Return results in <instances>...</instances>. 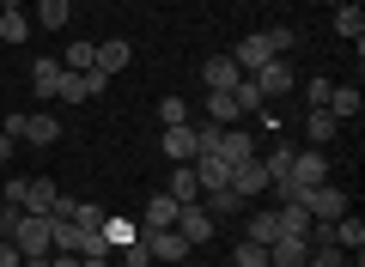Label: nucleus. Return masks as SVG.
I'll list each match as a JSON object with an SVG mask.
<instances>
[{"label": "nucleus", "instance_id": "nucleus-1", "mask_svg": "<svg viewBox=\"0 0 365 267\" xmlns=\"http://www.w3.org/2000/svg\"><path fill=\"white\" fill-rule=\"evenodd\" d=\"M292 49V31L287 25H268V31H256V37H244L232 49V61H237V73H256V67H268L274 55H287Z\"/></svg>", "mask_w": 365, "mask_h": 267}, {"label": "nucleus", "instance_id": "nucleus-2", "mask_svg": "<svg viewBox=\"0 0 365 267\" xmlns=\"http://www.w3.org/2000/svg\"><path fill=\"white\" fill-rule=\"evenodd\" d=\"M6 243L19 255H49L55 249V219L49 213H19V225L6 231Z\"/></svg>", "mask_w": 365, "mask_h": 267}, {"label": "nucleus", "instance_id": "nucleus-3", "mask_svg": "<svg viewBox=\"0 0 365 267\" xmlns=\"http://www.w3.org/2000/svg\"><path fill=\"white\" fill-rule=\"evenodd\" d=\"M304 213H311V225H335L347 213V194L335 182H317V189H304Z\"/></svg>", "mask_w": 365, "mask_h": 267}, {"label": "nucleus", "instance_id": "nucleus-4", "mask_svg": "<svg viewBox=\"0 0 365 267\" xmlns=\"http://www.w3.org/2000/svg\"><path fill=\"white\" fill-rule=\"evenodd\" d=\"M98 91H110V73H98V67L67 73V67H61V85H55V98H61V103H86V98H98Z\"/></svg>", "mask_w": 365, "mask_h": 267}, {"label": "nucleus", "instance_id": "nucleus-5", "mask_svg": "<svg viewBox=\"0 0 365 267\" xmlns=\"http://www.w3.org/2000/svg\"><path fill=\"white\" fill-rule=\"evenodd\" d=\"M140 243L153 249V261H165V267H182L189 255H195L189 243H182V231H146V225H140Z\"/></svg>", "mask_w": 365, "mask_h": 267}, {"label": "nucleus", "instance_id": "nucleus-6", "mask_svg": "<svg viewBox=\"0 0 365 267\" xmlns=\"http://www.w3.org/2000/svg\"><path fill=\"white\" fill-rule=\"evenodd\" d=\"M250 79L262 85V98H287V91L299 85V73H292V61H287V55H274V61H268V67H256Z\"/></svg>", "mask_w": 365, "mask_h": 267}, {"label": "nucleus", "instance_id": "nucleus-7", "mask_svg": "<svg viewBox=\"0 0 365 267\" xmlns=\"http://www.w3.org/2000/svg\"><path fill=\"white\" fill-rule=\"evenodd\" d=\"M128 61H134V43H128V37H104V43H91V67H98V73L116 79Z\"/></svg>", "mask_w": 365, "mask_h": 267}, {"label": "nucleus", "instance_id": "nucleus-8", "mask_svg": "<svg viewBox=\"0 0 365 267\" xmlns=\"http://www.w3.org/2000/svg\"><path fill=\"white\" fill-rule=\"evenodd\" d=\"M225 189H232L237 201H256V194L268 189V170H262V158H237V164H232V182H225Z\"/></svg>", "mask_w": 365, "mask_h": 267}, {"label": "nucleus", "instance_id": "nucleus-9", "mask_svg": "<svg viewBox=\"0 0 365 267\" xmlns=\"http://www.w3.org/2000/svg\"><path fill=\"white\" fill-rule=\"evenodd\" d=\"M170 231H182V243H189V249H201V243L213 237V213H207L201 201H189V206L177 213V225H170Z\"/></svg>", "mask_w": 365, "mask_h": 267}, {"label": "nucleus", "instance_id": "nucleus-10", "mask_svg": "<svg viewBox=\"0 0 365 267\" xmlns=\"http://www.w3.org/2000/svg\"><path fill=\"white\" fill-rule=\"evenodd\" d=\"M158 140H165V158H170V164H195V152H201V140H195V127H189V122L165 127Z\"/></svg>", "mask_w": 365, "mask_h": 267}, {"label": "nucleus", "instance_id": "nucleus-11", "mask_svg": "<svg viewBox=\"0 0 365 267\" xmlns=\"http://www.w3.org/2000/svg\"><path fill=\"white\" fill-rule=\"evenodd\" d=\"M55 206H61V182L55 177H25V213H49L55 219Z\"/></svg>", "mask_w": 365, "mask_h": 267}, {"label": "nucleus", "instance_id": "nucleus-12", "mask_svg": "<svg viewBox=\"0 0 365 267\" xmlns=\"http://www.w3.org/2000/svg\"><path fill=\"white\" fill-rule=\"evenodd\" d=\"M237 79H244V73H237L232 55H207V67H201V85H207V91H232Z\"/></svg>", "mask_w": 365, "mask_h": 267}, {"label": "nucleus", "instance_id": "nucleus-13", "mask_svg": "<svg viewBox=\"0 0 365 267\" xmlns=\"http://www.w3.org/2000/svg\"><path fill=\"white\" fill-rule=\"evenodd\" d=\"M165 194L170 201H201V182H195V164H170V177H165Z\"/></svg>", "mask_w": 365, "mask_h": 267}, {"label": "nucleus", "instance_id": "nucleus-14", "mask_svg": "<svg viewBox=\"0 0 365 267\" xmlns=\"http://www.w3.org/2000/svg\"><path fill=\"white\" fill-rule=\"evenodd\" d=\"M359 110H365L359 85H335V91H329V115H335L341 127H347V122H359Z\"/></svg>", "mask_w": 365, "mask_h": 267}, {"label": "nucleus", "instance_id": "nucleus-15", "mask_svg": "<svg viewBox=\"0 0 365 267\" xmlns=\"http://www.w3.org/2000/svg\"><path fill=\"white\" fill-rule=\"evenodd\" d=\"M177 213H182V201H170V194L158 189L153 201H146V219H140V225H146V231H170V225H177Z\"/></svg>", "mask_w": 365, "mask_h": 267}, {"label": "nucleus", "instance_id": "nucleus-16", "mask_svg": "<svg viewBox=\"0 0 365 267\" xmlns=\"http://www.w3.org/2000/svg\"><path fill=\"white\" fill-rule=\"evenodd\" d=\"M19 140H31V146H55L61 140V122H55L49 110H37V115H25V134Z\"/></svg>", "mask_w": 365, "mask_h": 267}, {"label": "nucleus", "instance_id": "nucleus-17", "mask_svg": "<svg viewBox=\"0 0 365 267\" xmlns=\"http://www.w3.org/2000/svg\"><path fill=\"white\" fill-rule=\"evenodd\" d=\"M55 85H61V61H55V55H37V61H31V91H37V98H55Z\"/></svg>", "mask_w": 365, "mask_h": 267}, {"label": "nucleus", "instance_id": "nucleus-18", "mask_svg": "<svg viewBox=\"0 0 365 267\" xmlns=\"http://www.w3.org/2000/svg\"><path fill=\"white\" fill-rule=\"evenodd\" d=\"M329 237H335V249H347V255H359V249H365V225H359L353 213H341L335 225H329Z\"/></svg>", "mask_w": 365, "mask_h": 267}, {"label": "nucleus", "instance_id": "nucleus-19", "mask_svg": "<svg viewBox=\"0 0 365 267\" xmlns=\"http://www.w3.org/2000/svg\"><path fill=\"white\" fill-rule=\"evenodd\" d=\"M67 19H73V0H37L31 25H43V31H67Z\"/></svg>", "mask_w": 365, "mask_h": 267}, {"label": "nucleus", "instance_id": "nucleus-20", "mask_svg": "<svg viewBox=\"0 0 365 267\" xmlns=\"http://www.w3.org/2000/svg\"><path fill=\"white\" fill-rule=\"evenodd\" d=\"M335 134H341V122L329 110H304V140H311V146H329Z\"/></svg>", "mask_w": 365, "mask_h": 267}, {"label": "nucleus", "instance_id": "nucleus-21", "mask_svg": "<svg viewBox=\"0 0 365 267\" xmlns=\"http://www.w3.org/2000/svg\"><path fill=\"white\" fill-rule=\"evenodd\" d=\"M25 37H31V13H19L13 0H6V13H0V43H13V49H19Z\"/></svg>", "mask_w": 365, "mask_h": 267}, {"label": "nucleus", "instance_id": "nucleus-22", "mask_svg": "<svg viewBox=\"0 0 365 267\" xmlns=\"http://www.w3.org/2000/svg\"><path fill=\"white\" fill-rule=\"evenodd\" d=\"M220 158H225V164L256 158V140H250V134H237V127H220Z\"/></svg>", "mask_w": 365, "mask_h": 267}, {"label": "nucleus", "instance_id": "nucleus-23", "mask_svg": "<svg viewBox=\"0 0 365 267\" xmlns=\"http://www.w3.org/2000/svg\"><path fill=\"white\" fill-rule=\"evenodd\" d=\"M335 37H347L353 49L365 43V13H359V6H335Z\"/></svg>", "mask_w": 365, "mask_h": 267}, {"label": "nucleus", "instance_id": "nucleus-24", "mask_svg": "<svg viewBox=\"0 0 365 267\" xmlns=\"http://www.w3.org/2000/svg\"><path fill=\"white\" fill-rule=\"evenodd\" d=\"M292 152H299V146H292V140H280L268 158H262V170H268V189H274V182H287V170H292Z\"/></svg>", "mask_w": 365, "mask_h": 267}, {"label": "nucleus", "instance_id": "nucleus-25", "mask_svg": "<svg viewBox=\"0 0 365 267\" xmlns=\"http://www.w3.org/2000/svg\"><path fill=\"white\" fill-rule=\"evenodd\" d=\"M140 237V225H134V219H104V243H110V255L122 249V243H134Z\"/></svg>", "mask_w": 365, "mask_h": 267}, {"label": "nucleus", "instance_id": "nucleus-26", "mask_svg": "<svg viewBox=\"0 0 365 267\" xmlns=\"http://www.w3.org/2000/svg\"><path fill=\"white\" fill-rule=\"evenodd\" d=\"M201 206H207L213 219H232V213H237V206H244V201H237L232 189H207V194H201Z\"/></svg>", "mask_w": 365, "mask_h": 267}, {"label": "nucleus", "instance_id": "nucleus-27", "mask_svg": "<svg viewBox=\"0 0 365 267\" xmlns=\"http://www.w3.org/2000/svg\"><path fill=\"white\" fill-rule=\"evenodd\" d=\"M67 219H73L79 231H104V219H110V213H104V206H91V201H73V213H67Z\"/></svg>", "mask_w": 365, "mask_h": 267}, {"label": "nucleus", "instance_id": "nucleus-28", "mask_svg": "<svg viewBox=\"0 0 365 267\" xmlns=\"http://www.w3.org/2000/svg\"><path fill=\"white\" fill-rule=\"evenodd\" d=\"M274 237H280V225H274V206H268V213H250V243H262V249H268Z\"/></svg>", "mask_w": 365, "mask_h": 267}, {"label": "nucleus", "instance_id": "nucleus-29", "mask_svg": "<svg viewBox=\"0 0 365 267\" xmlns=\"http://www.w3.org/2000/svg\"><path fill=\"white\" fill-rule=\"evenodd\" d=\"M329 91L335 79H304V110H329Z\"/></svg>", "mask_w": 365, "mask_h": 267}, {"label": "nucleus", "instance_id": "nucleus-30", "mask_svg": "<svg viewBox=\"0 0 365 267\" xmlns=\"http://www.w3.org/2000/svg\"><path fill=\"white\" fill-rule=\"evenodd\" d=\"M158 122H165V127L189 122V103H182V98H158Z\"/></svg>", "mask_w": 365, "mask_h": 267}, {"label": "nucleus", "instance_id": "nucleus-31", "mask_svg": "<svg viewBox=\"0 0 365 267\" xmlns=\"http://www.w3.org/2000/svg\"><path fill=\"white\" fill-rule=\"evenodd\" d=\"M116 261H122V267H146V261H153V249L134 237V243H122V249H116Z\"/></svg>", "mask_w": 365, "mask_h": 267}, {"label": "nucleus", "instance_id": "nucleus-32", "mask_svg": "<svg viewBox=\"0 0 365 267\" xmlns=\"http://www.w3.org/2000/svg\"><path fill=\"white\" fill-rule=\"evenodd\" d=\"M232 267H268V249L244 237V243H237V261H232Z\"/></svg>", "mask_w": 365, "mask_h": 267}, {"label": "nucleus", "instance_id": "nucleus-33", "mask_svg": "<svg viewBox=\"0 0 365 267\" xmlns=\"http://www.w3.org/2000/svg\"><path fill=\"white\" fill-rule=\"evenodd\" d=\"M91 67V43H73V49H67V73H86Z\"/></svg>", "mask_w": 365, "mask_h": 267}, {"label": "nucleus", "instance_id": "nucleus-34", "mask_svg": "<svg viewBox=\"0 0 365 267\" xmlns=\"http://www.w3.org/2000/svg\"><path fill=\"white\" fill-rule=\"evenodd\" d=\"M6 206H19V213H25V177H13V182H6Z\"/></svg>", "mask_w": 365, "mask_h": 267}, {"label": "nucleus", "instance_id": "nucleus-35", "mask_svg": "<svg viewBox=\"0 0 365 267\" xmlns=\"http://www.w3.org/2000/svg\"><path fill=\"white\" fill-rule=\"evenodd\" d=\"M19 261H25V255H19V249H13V243L0 237V267H19Z\"/></svg>", "mask_w": 365, "mask_h": 267}, {"label": "nucleus", "instance_id": "nucleus-36", "mask_svg": "<svg viewBox=\"0 0 365 267\" xmlns=\"http://www.w3.org/2000/svg\"><path fill=\"white\" fill-rule=\"evenodd\" d=\"M13 146H19V134H6V127H0V164L13 158Z\"/></svg>", "mask_w": 365, "mask_h": 267}, {"label": "nucleus", "instance_id": "nucleus-37", "mask_svg": "<svg viewBox=\"0 0 365 267\" xmlns=\"http://www.w3.org/2000/svg\"><path fill=\"white\" fill-rule=\"evenodd\" d=\"M19 267H55V261H49V255H25V261H19Z\"/></svg>", "mask_w": 365, "mask_h": 267}, {"label": "nucleus", "instance_id": "nucleus-38", "mask_svg": "<svg viewBox=\"0 0 365 267\" xmlns=\"http://www.w3.org/2000/svg\"><path fill=\"white\" fill-rule=\"evenodd\" d=\"M335 6H365V0H335Z\"/></svg>", "mask_w": 365, "mask_h": 267}, {"label": "nucleus", "instance_id": "nucleus-39", "mask_svg": "<svg viewBox=\"0 0 365 267\" xmlns=\"http://www.w3.org/2000/svg\"><path fill=\"white\" fill-rule=\"evenodd\" d=\"M182 267H207V261H195V255H189V261H182Z\"/></svg>", "mask_w": 365, "mask_h": 267}, {"label": "nucleus", "instance_id": "nucleus-40", "mask_svg": "<svg viewBox=\"0 0 365 267\" xmlns=\"http://www.w3.org/2000/svg\"><path fill=\"white\" fill-rule=\"evenodd\" d=\"M0 13H6V0H0Z\"/></svg>", "mask_w": 365, "mask_h": 267}]
</instances>
